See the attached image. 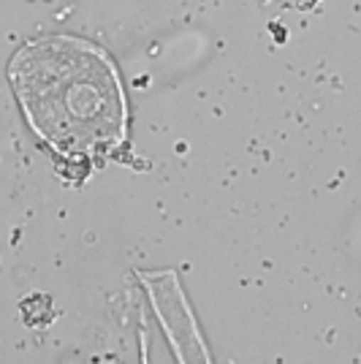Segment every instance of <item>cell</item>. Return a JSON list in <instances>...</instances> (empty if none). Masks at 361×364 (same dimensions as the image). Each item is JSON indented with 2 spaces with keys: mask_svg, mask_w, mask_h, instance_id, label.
Returning a JSON list of instances; mask_svg holds the SVG:
<instances>
[{
  "mask_svg": "<svg viewBox=\"0 0 361 364\" xmlns=\"http://www.w3.org/2000/svg\"><path fill=\"white\" fill-rule=\"evenodd\" d=\"M9 76L33 131L60 155L101 158L125 139V98L114 65L79 38H36Z\"/></svg>",
  "mask_w": 361,
  "mask_h": 364,
  "instance_id": "1",
  "label": "cell"
}]
</instances>
